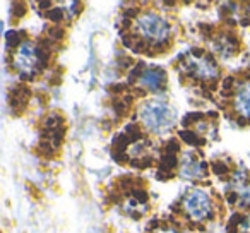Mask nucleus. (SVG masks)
Segmentation results:
<instances>
[{"label":"nucleus","mask_w":250,"mask_h":233,"mask_svg":"<svg viewBox=\"0 0 250 233\" xmlns=\"http://www.w3.org/2000/svg\"><path fill=\"white\" fill-rule=\"evenodd\" d=\"M53 149H55V148L50 146L46 141H42V143H40V153H42L45 158H52L53 156Z\"/></svg>","instance_id":"nucleus-18"},{"label":"nucleus","mask_w":250,"mask_h":233,"mask_svg":"<svg viewBox=\"0 0 250 233\" xmlns=\"http://www.w3.org/2000/svg\"><path fill=\"white\" fill-rule=\"evenodd\" d=\"M130 144H132V139H130L129 134H118L113 139V151H125Z\"/></svg>","instance_id":"nucleus-6"},{"label":"nucleus","mask_w":250,"mask_h":233,"mask_svg":"<svg viewBox=\"0 0 250 233\" xmlns=\"http://www.w3.org/2000/svg\"><path fill=\"white\" fill-rule=\"evenodd\" d=\"M40 9H50L52 7V2H40ZM50 11H52V9H50Z\"/></svg>","instance_id":"nucleus-37"},{"label":"nucleus","mask_w":250,"mask_h":233,"mask_svg":"<svg viewBox=\"0 0 250 233\" xmlns=\"http://www.w3.org/2000/svg\"><path fill=\"white\" fill-rule=\"evenodd\" d=\"M42 136H43V137H48V136H50V130H48V129H45V130L42 132Z\"/></svg>","instance_id":"nucleus-47"},{"label":"nucleus","mask_w":250,"mask_h":233,"mask_svg":"<svg viewBox=\"0 0 250 233\" xmlns=\"http://www.w3.org/2000/svg\"><path fill=\"white\" fill-rule=\"evenodd\" d=\"M206 60H208L211 67H216V60H214V57H212L211 53H206Z\"/></svg>","instance_id":"nucleus-35"},{"label":"nucleus","mask_w":250,"mask_h":233,"mask_svg":"<svg viewBox=\"0 0 250 233\" xmlns=\"http://www.w3.org/2000/svg\"><path fill=\"white\" fill-rule=\"evenodd\" d=\"M132 195L137 199L139 202H147V199H149V195H147L146 191H143V189H134L132 191Z\"/></svg>","instance_id":"nucleus-24"},{"label":"nucleus","mask_w":250,"mask_h":233,"mask_svg":"<svg viewBox=\"0 0 250 233\" xmlns=\"http://www.w3.org/2000/svg\"><path fill=\"white\" fill-rule=\"evenodd\" d=\"M45 16L50 19V21H53V22H62V19H63V11H62V9H59V7H55V9H52V11L46 12Z\"/></svg>","instance_id":"nucleus-13"},{"label":"nucleus","mask_w":250,"mask_h":233,"mask_svg":"<svg viewBox=\"0 0 250 233\" xmlns=\"http://www.w3.org/2000/svg\"><path fill=\"white\" fill-rule=\"evenodd\" d=\"M108 199H110V202H118L120 195H118V194H110V195H108Z\"/></svg>","instance_id":"nucleus-41"},{"label":"nucleus","mask_w":250,"mask_h":233,"mask_svg":"<svg viewBox=\"0 0 250 233\" xmlns=\"http://www.w3.org/2000/svg\"><path fill=\"white\" fill-rule=\"evenodd\" d=\"M134 91H136L137 96H146V91H144V87H136Z\"/></svg>","instance_id":"nucleus-40"},{"label":"nucleus","mask_w":250,"mask_h":233,"mask_svg":"<svg viewBox=\"0 0 250 233\" xmlns=\"http://www.w3.org/2000/svg\"><path fill=\"white\" fill-rule=\"evenodd\" d=\"M45 124H46V127H53V129H57V126L62 124V117H60V115H50Z\"/></svg>","instance_id":"nucleus-20"},{"label":"nucleus","mask_w":250,"mask_h":233,"mask_svg":"<svg viewBox=\"0 0 250 233\" xmlns=\"http://www.w3.org/2000/svg\"><path fill=\"white\" fill-rule=\"evenodd\" d=\"M156 177H158V180H170V178L175 177V173H171L170 170H165V171L160 170V171H158Z\"/></svg>","instance_id":"nucleus-26"},{"label":"nucleus","mask_w":250,"mask_h":233,"mask_svg":"<svg viewBox=\"0 0 250 233\" xmlns=\"http://www.w3.org/2000/svg\"><path fill=\"white\" fill-rule=\"evenodd\" d=\"M147 48H149V43H147L146 40H137V42L134 43V52L136 53H143V52H146Z\"/></svg>","instance_id":"nucleus-23"},{"label":"nucleus","mask_w":250,"mask_h":233,"mask_svg":"<svg viewBox=\"0 0 250 233\" xmlns=\"http://www.w3.org/2000/svg\"><path fill=\"white\" fill-rule=\"evenodd\" d=\"M122 26H124V29L130 28V26H132V21H130V19H125L124 18V21H122Z\"/></svg>","instance_id":"nucleus-38"},{"label":"nucleus","mask_w":250,"mask_h":233,"mask_svg":"<svg viewBox=\"0 0 250 233\" xmlns=\"http://www.w3.org/2000/svg\"><path fill=\"white\" fill-rule=\"evenodd\" d=\"M108 89H110L111 93L117 94V93H122V91L127 89V84H125V83H118V84H113V86H110Z\"/></svg>","instance_id":"nucleus-28"},{"label":"nucleus","mask_w":250,"mask_h":233,"mask_svg":"<svg viewBox=\"0 0 250 233\" xmlns=\"http://www.w3.org/2000/svg\"><path fill=\"white\" fill-rule=\"evenodd\" d=\"M160 226V221L158 219H151L149 223H147V230H154V228H158Z\"/></svg>","instance_id":"nucleus-34"},{"label":"nucleus","mask_w":250,"mask_h":233,"mask_svg":"<svg viewBox=\"0 0 250 233\" xmlns=\"http://www.w3.org/2000/svg\"><path fill=\"white\" fill-rule=\"evenodd\" d=\"M187 211L190 212L194 218H204L209 214V201L202 192H194L187 201Z\"/></svg>","instance_id":"nucleus-3"},{"label":"nucleus","mask_w":250,"mask_h":233,"mask_svg":"<svg viewBox=\"0 0 250 233\" xmlns=\"http://www.w3.org/2000/svg\"><path fill=\"white\" fill-rule=\"evenodd\" d=\"M178 136H180L182 141H185L187 144H192V146H202V144H206V139H199L197 134L192 132V130H180Z\"/></svg>","instance_id":"nucleus-5"},{"label":"nucleus","mask_w":250,"mask_h":233,"mask_svg":"<svg viewBox=\"0 0 250 233\" xmlns=\"http://www.w3.org/2000/svg\"><path fill=\"white\" fill-rule=\"evenodd\" d=\"M209 87H211V91H216V87H218V81H212Z\"/></svg>","instance_id":"nucleus-46"},{"label":"nucleus","mask_w":250,"mask_h":233,"mask_svg":"<svg viewBox=\"0 0 250 233\" xmlns=\"http://www.w3.org/2000/svg\"><path fill=\"white\" fill-rule=\"evenodd\" d=\"M111 156H113V160L117 161V163H120V165H124V163H127V161H129V156H127L124 151H111Z\"/></svg>","instance_id":"nucleus-21"},{"label":"nucleus","mask_w":250,"mask_h":233,"mask_svg":"<svg viewBox=\"0 0 250 233\" xmlns=\"http://www.w3.org/2000/svg\"><path fill=\"white\" fill-rule=\"evenodd\" d=\"M113 110H115V113H117V117H122V115L125 113V110H127V105H125L124 101L113 100Z\"/></svg>","instance_id":"nucleus-22"},{"label":"nucleus","mask_w":250,"mask_h":233,"mask_svg":"<svg viewBox=\"0 0 250 233\" xmlns=\"http://www.w3.org/2000/svg\"><path fill=\"white\" fill-rule=\"evenodd\" d=\"M124 103H127V105L134 103V96H130V94H125V96H124Z\"/></svg>","instance_id":"nucleus-39"},{"label":"nucleus","mask_w":250,"mask_h":233,"mask_svg":"<svg viewBox=\"0 0 250 233\" xmlns=\"http://www.w3.org/2000/svg\"><path fill=\"white\" fill-rule=\"evenodd\" d=\"M226 199H228L229 204H236V201H238V194H236V192H229V194L226 195Z\"/></svg>","instance_id":"nucleus-31"},{"label":"nucleus","mask_w":250,"mask_h":233,"mask_svg":"<svg viewBox=\"0 0 250 233\" xmlns=\"http://www.w3.org/2000/svg\"><path fill=\"white\" fill-rule=\"evenodd\" d=\"M178 167V160H177V154H167L161 158V168L165 170H173V168Z\"/></svg>","instance_id":"nucleus-7"},{"label":"nucleus","mask_w":250,"mask_h":233,"mask_svg":"<svg viewBox=\"0 0 250 233\" xmlns=\"http://www.w3.org/2000/svg\"><path fill=\"white\" fill-rule=\"evenodd\" d=\"M206 115L202 113V111H194V113H187L185 115V119L182 120V126L184 127H187L190 122H201L202 119H204Z\"/></svg>","instance_id":"nucleus-10"},{"label":"nucleus","mask_w":250,"mask_h":233,"mask_svg":"<svg viewBox=\"0 0 250 233\" xmlns=\"http://www.w3.org/2000/svg\"><path fill=\"white\" fill-rule=\"evenodd\" d=\"M137 14H139V9H136V7H130V9H125V12H124V18H125V19L137 18Z\"/></svg>","instance_id":"nucleus-30"},{"label":"nucleus","mask_w":250,"mask_h":233,"mask_svg":"<svg viewBox=\"0 0 250 233\" xmlns=\"http://www.w3.org/2000/svg\"><path fill=\"white\" fill-rule=\"evenodd\" d=\"M192 53H194L195 57H202V55H204L202 48H199V46H194V48H192Z\"/></svg>","instance_id":"nucleus-36"},{"label":"nucleus","mask_w":250,"mask_h":233,"mask_svg":"<svg viewBox=\"0 0 250 233\" xmlns=\"http://www.w3.org/2000/svg\"><path fill=\"white\" fill-rule=\"evenodd\" d=\"M206 115H208V117H211V119H216V117H218V111H208V113H206Z\"/></svg>","instance_id":"nucleus-45"},{"label":"nucleus","mask_w":250,"mask_h":233,"mask_svg":"<svg viewBox=\"0 0 250 233\" xmlns=\"http://www.w3.org/2000/svg\"><path fill=\"white\" fill-rule=\"evenodd\" d=\"M178 151H180L178 141L177 139H170V141H168L167 148H165V153H167V154H177Z\"/></svg>","instance_id":"nucleus-19"},{"label":"nucleus","mask_w":250,"mask_h":233,"mask_svg":"<svg viewBox=\"0 0 250 233\" xmlns=\"http://www.w3.org/2000/svg\"><path fill=\"white\" fill-rule=\"evenodd\" d=\"M132 218L134 219H141V212H132Z\"/></svg>","instance_id":"nucleus-48"},{"label":"nucleus","mask_w":250,"mask_h":233,"mask_svg":"<svg viewBox=\"0 0 250 233\" xmlns=\"http://www.w3.org/2000/svg\"><path fill=\"white\" fill-rule=\"evenodd\" d=\"M143 69H144V62H137V65L132 69V72L129 74V83L134 84L137 81V77H143Z\"/></svg>","instance_id":"nucleus-12"},{"label":"nucleus","mask_w":250,"mask_h":233,"mask_svg":"<svg viewBox=\"0 0 250 233\" xmlns=\"http://www.w3.org/2000/svg\"><path fill=\"white\" fill-rule=\"evenodd\" d=\"M48 36L50 40H62L65 36V29H62L60 26H53L48 29Z\"/></svg>","instance_id":"nucleus-15"},{"label":"nucleus","mask_w":250,"mask_h":233,"mask_svg":"<svg viewBox=\"0 0 250 233\" xmlns=\"http://www.w3.org/2000/svg\"><path fill=\"white\" fill-rule=\"evenodd\" d=\"M141 81H143V84H146L149 89L156 91V89H161V87L167 84V74H165V70L161 69H147L146 72L143 74V77H141Z\"/></svg>","instance_id":"nucleus-4"},{"label":"nucleus","mask_w":250,"mask_h":233,"mask_svg":"<svg viewBox=\"0 0 250 233\" xmlns=\"http://www.w3.org/2000/svg\"><path fill=\"white\" fill-rule=\"evenodd\" d=\"M212 168V173H216L219 177V175H226L228 173V167H226L223 161H214V163L211 165Z\"/></svg>","instance_id":"nucleus-16"},{"label":"nucleus","mask_w":250,"mask_h":233,"mask_svg":"<svg viewBox=\"0 0 250 233\" xmlns=\"http://www.w3.org/2000/svg\"><path fill=\"white\" fill-rule=\"evenodd\" d=\"M141 29L146 33L147 36H156V38L163 40L168 35V24L161 18L154 14H146V18L141 21Z\"/></svg>","instance_id":"nucleus-2"},{"label":"nucleus","mask_w":250,"mask_h":233,"mask_svg":"<svg viewBox=\"0 0 250 233\" xmlns=\"http://www.w3.org/2000/svg\"><path fill=\"white\" fill-rule=\"evenodd\" d=\"M238 108H242L245 111V115H250V89H245L238 96Z\"/></svg>","instance_id":"nucleus-8"},{"label":"nucleus","mask_w":250,"mask_h":233,"mask_svg":"<svg viewBox=\"0 0 250 233\" xmlns=\"http://www.w3.org/2000/svg\"><path fill=\"white\" fill-rule=\"evenodd\" d=\"M120 184H122V187L124 189H127V187H130V185H132V180H130V178H120Z\"/></svg>","instance_id":"nucleus-33"},{"label":"nucleus","mask_w":250,"mask_h":233,"mask_svg":"<svg viewBox=\"0 0 250 233\" xmlns=\"http://www.w3.org/2000/svg\"><path fill=\"white\" fill-rule=\"evenodd\" d=\"M63 136H65V127H59V129L53 130V148H59L60 146Z\"/></svg>","instance_id":"nucleus-17"},{"label":"nucleus","mask_w":250,"mask_h":233,"mask_svg":"<svg viewBox=\"0 0 250 233\" xmlns=\"http://www.w3.org/2000/svg\"><path fill=\"white\" fill-rule=\"evenodd\" d=\"M103 129H104V130H110V129H111V122L104 120V122H103Z\"/></svg>","instance_id":"nucleus-44"},{"label":"nucleus","mask_w":250,"mask_h":233,"mask_svg":"<svg viewBox=\"0 0 250 233\" xmlns=\"http://www.w3.org/2000/svg\"><path fill=\"white\" fill-rule=\"evenodd\" d=\"M240 24H242V26H250V18H243L242 21H240Z\"/></svg>","instance_id":"nucleus-43"},{"label":"nucleus","mask_w":250,"mask_h":233,"mask_svg":"<svg viewBox=\"0 0 250 233\" xmlns=\"http://www.w3.org/2000/svg\"><path fill=\"white\" fill-rule=\"evenodd\" d=\"M233 84H235V77H233V76L225 77V81H223V89H226V91H231Z\"/></svg>","instance_id":"nucleus-27"},{"label":"nucleus","mask_w":250,"mask_h":233,"mask_svg":"<svg viewBox=\"0 0 250 233\" xmlns=\"http://www.w3.org/2000/svg\"><path fill=\"white\" fill-rule=\"evenodd\" d=\"M5 40H7V48H16V46L21 43L22 36L19 35L18 31H9L7 35H5Z\"/></svg>","instance_id":"nucleus-9"},{"label":"nucleus","mask_w":250,"mask_h":233,"mask_svg":"<svg viewBox=\"0 0 250 233\" xmlns=\"http://www.w3.org/2000/svg\"><path fill=\"white\" fill-rule=\"evenodd\" d=\"M143 117L147 127L158 129V127L170 122V108L161 103H147L143 110Z\"/></svg>","instance_id":"nucleus-1"},{"label":"nucleus","mask_w":250,"mask_h":233,"mask_svg":"<svg viewBox=\"0 0 250 233\" xmlns=\"http://www.w3.org/2000/svg\"><path fill=\"white\" fill-rule=\"evenodd\" d=\"M221 96H225V98L233 96V91H226V89H223V91H221Z\"/></svg>","instance_id":"nucleus-42"},{"label":"nucleus","mask_w":250,"mask_h":233,"mask_svg":"<svg viewBox=\"0 0 250 233\" xmlns=\"http://www.w3.org/2000/svg\"><path fill=\"white\" fill-rule=\"evenodd\" d=\"M26 12H28V9H26L24 2H14L12 4V14H14V18H22Z\"/></svg>","instance_id":"nucleus-14"},{"label":"nucleus","mask_w":250,"mask_h":233,"mask_svg":"<svg viewBox=\"0 0 250 233\" xmlns=\"http://www.w3.org/2000/svg\"><path fill=\"white\" fill-rule=\"evenodd\" d=\"M154 165V160L153 158H149V156H146V158H141V160H132L130 161V167L132 168H139V170H143V168H147V167H153Z\"/></svg>","instance_id":"nucleus-11"},{"label":"nucleus","mask_w":250,"mask_h":233,"mask_svg":"<svg viewBox=\"0 0 250 233\" xmlns=\"http://www.w3.org/2000/svg\"><path fill=\"white\" fill-rule=\"evenodd\" d=\"M132 38H134V36H130V35H124V36H122V45H124L125 48H134Z\"/></svg>","instance_id":"nucleus-29"},{"label":"nucleus","mask_w":250,"mask_h":233,"mask_svg":"<svg viewBox=\"0 0 250 233\" xmlns=\"http://www.w3.org/2000/svg\"><path fill=\"white\" fill-rule=\"evenodd\" d=\"M236 124H238L240 127H245V126H249V124H250V120L245 119V117H238V119H236Z\"/></svg>","instance_id":"nucleus-32"},{"label":"nucleus","mask_w":250,"mask_h":233,"mask_svg":"<svg viewBox=\"0 0 250 233\" xmlns=\"http://www.w3.org/2000/svg\"><path fill=\"white\" fill-rule=\"evenodd\" d=\"M199 29H201L202 33H204V38H211V33H212V26L211 24H204V22H201L199 24Z\"/></svg>","instance_id":"nucleus-25"}]
</instances>
